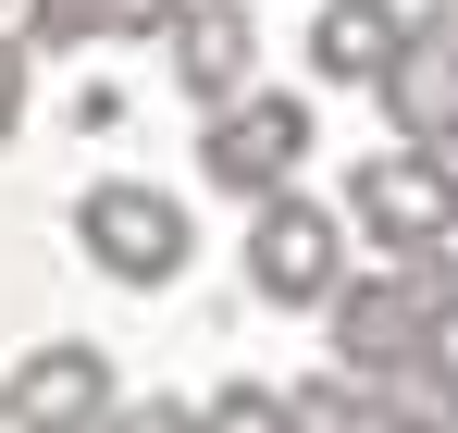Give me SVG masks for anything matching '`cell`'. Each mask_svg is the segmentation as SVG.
<instances>
[{
	"label": "cell",
	"instance_id": "6da1fadb",
	"mask_svg": "<svg viewBox=\"0 0 458 433\" xmlns=\"http://www.w3.org/2000/svg\"><path fill=\"white\" fill-rule=\"evenodd\" d=\"M322 335H335L347 371H384V360H409V347H446L458 335V260L446 248H384L372 273H347V285L322 297Z\"/></svg>",
	"mask_w": 458,
	"mask_h": 433
},
{
	"label": "cell",
	"instance_id": "7a4b0ae2",
	"mask_svg": "<svg viewBox=\"0 0 458 433\" xmlns=\"http://www.w3.org/2000/svg\"><path fill=\"white\" fill-rule=\"evenodd\" d=\"M75 248L112 273V285H174L186 260H199V223H186V199H161V186H137V174H99L75 199Z\"/></svg>",
	"mask_w": 458,
	"mask_h": 433
},
{
	"label": "cell",
	"instance_id": "3957f363",
	"mask_svg": "<svg viewBox=\"0 0 458 433\" xmlns=\"http://www.w3.org/2000/svg\"><path fill=\"white\" fill-rule=\"evenodd\" d=\"M335 285H347V211L298 199V186L248 199V297L260 310H322Z\"/></svg>",
	"mask_w": 458,
	"mask_h": 433
},
{
	"label": "cell",
	"instance_id": "277c9868",
	"mask_svg": "<svg viewBox=\"0 0 458 433\" xmlns=\"http://www.w3.org/2000/svg\"><path fill=\"white\" fill-rule=\"evenodd\" d=\"M347 223L372 248H458V149L434 137H396L347 174Z\"/></svg>",
	"mask_w": 458,
	"mask_h": 433
},
{
	"label": "cell",
	"instance_id": "5b68a950",
	"mask_svg": "<svg viewBox=\"0 0 458 433\" xmlns=\"http://www.w3.org/2000/svg\"><path fill=\"white\" fill-rule=\"evenodd\" d=\"M298 161H310V99H298V87H235L224 112L199 124V174H211L224 199L298 186Z\"/></svg>",
	"mask_w": 458,
	"mask_h": 433
},
{
	"label": "cell",
	"instance_id": "8992f818",
	"mask_svg": "<svg viewBox=\"0 0 458 433\" xmlns=\"http://www.w3.org/2000/svg\"><path fill=\"white\" fill-rule=\"evenodd\" d=\"M112 409H124V396H112V347H87V335L25 347L13 384H0V433H99Z\"/></svg>",
	"mask_w": 458,
	"mask_h": 433
},
{
	"label": "cell",
	"instance_id": "52a82bcc",
	"mask_svg": "<svg viewBox=\"0 0 458 433\" xmlns=\"http://www.w3.org/2000/svg\"><path fill=\"white\" fill-rule=\"evenodd\" d=\"M161 63H174V87H186L199 112H224L235 87H260V13H248V0H186V13L161 25Z\"/></svg>",
	"mask_w": 458,
	"mask_h": 433
},
{
	"label": "cell",
	"instance_id": "ba28073f",
	"mask_svg": "<svg viewBox=\"0 0 458 433\" xmlns=\"http://www.w3.org/2000/svg\"><path fill=\"white\" fill-rule=\"evenodd\" d=\"M384 112H396V137L458 149V0L409 13V50L384 63Z\"/></svg>",
	"mask_w": 458,
	"mask_h": 433
},
{
	"label": "cell",
	"instance_id": "9c48e42d",
	"mask_svg": "<svg viewBox=\"0 0 458 433\" xmlns=\"http://www.w3.org/2000/svg\"><path fill=\"white\" fill-rule=\"evenodd\" d=\"M396 50H409V13L396 0H322L310 13V74L322 87H384Z\"/></svg>",
	"mask_w": 458,
	"mask_h": 433
},
{
	"label": "cell",
	"instance_id": "30bf717a",
	"mask_svg": "<svg viewBox=\"0 0 458 433\" xmlns=\"http://www.w3.org/2000/svg\"><path fill=\"white\" fill-rule=\"evenodd\" d=\"M372 384V433H458V360L446 347H409V360L360 371Z\"/></svg>",
	"mask_w": 458,
	"mask_h": 433
},
{
	"label": "cell",
	"instance_id": "8fae6325",
	"mask_svg": "<svg viewBox=\"0 0 458 433\" xmlns=\"http://www.w3.org/2000/svg\"><path fill=\"white\" fill-rule=\"evenodd\" d=\"M285 409H298V433H372V384L335 360V371H310V384H285Z\"/></svg>",
	"mask_w": 458,
	"mask_h": 433
},
{
	"label": "cell",
	"instance_id": "7c38bea8",
	"mask_svg": "<svg viewBox=\"0 0 458 433\" xmlns=\"http://www.w3.org/2000/svg\"><path fill=\"white\" fill-rule=\"evenodd\" d=\"M199 433H298V409H285L273 384H224V396L199 409Z\"/></svg>",
	"mask_w": 458,
	"mask_h": 433
},
{
	"label": "cell",
	"instance_id": "4fadbf2b",
	"mask_svg": "<svg viewBox=\"0 0 458 433\" xmlns=\"http://www.w3.org/2000/svg\"><path fill=\"white\" fill-rule=\"evenodd\" d=\"M99 38V0H25V50H87Z\"/></svg>",
	"mask_w": 458,
	"mask_h": 433
},
{
	"label": "cell",
	"instance_id": "5bb4252c",
	"mask_svg": "<svg viewBox=\"0 0 458 433\" xmlns=\"http://www.w3.org/2000/svg\"><path fill=\"white\" fill-rule=\"evenodd\" d=\"M25 63H38L25 25H0V149H13V124H25Z\"/></svg>",
	"mask_w": 458,
	"mask_h": 433
},
{
	"label": "cell",
	"instance_id": "9a60e30c",
	"mask_svg": "<svg viewBox=\"0 0 458 433\" xmlns=\"http://www.w3.org/2000/svg\"><path fill=\"white\" fill-rule=\"evenodd\" d=\"M186 0H99V38H161Z\"/></svg>",
	"mask_w": 458,
	"mask_h": 433
},
{
	"label": "cell",
	"instance_id": "2e32d148",
	"mask_svg": "<svg viewBox=\"0 0 458 433\" xmlns=\"http://www.w3.org/2000/svg\"><path fill=\"white\" fill-rule=\"evenodd\" d=\"M99 433H199V409H174V396H137V409H112Z\"/></svg>",
	"mask_w": 458,
	"mask_h": 433
},
{
	"label": "cell",
	"instance_id": "e0dca14e",
	"mask_svg": "<svg viewBox=\"0 0 458 433\" xmlns=\"http://www.w3.org/2000/svg\"><path fill=\"white\" fill-rule=\"evenodd\" d=\"M0 13H13V25H25V0H0Z\"/></svg>",
	"mask_w": 458,
	"mask_h": 433
}]
</instances>
